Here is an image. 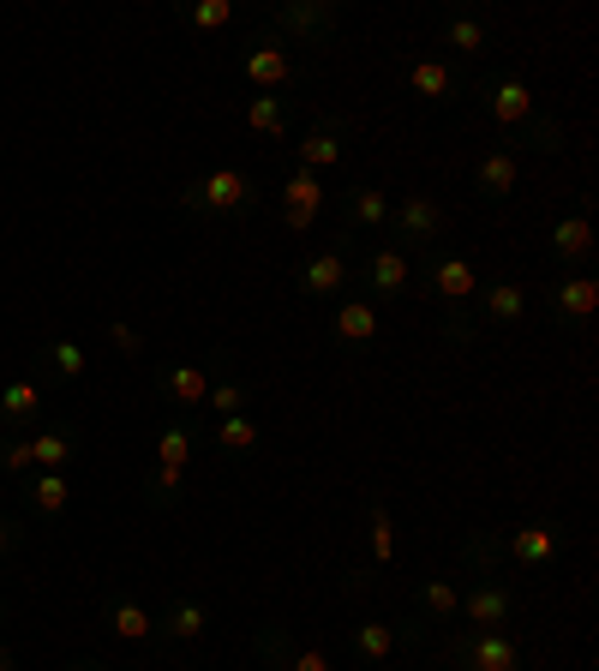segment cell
<instances>
[{
    "label": "cell",
    "instance_id": "cell-1",
    "mask_svg": "<svg viewBox=\"0 0 599 671\" xmlns=\"http://www.w3.org/2000/svg\"><path fill=\"white\" fill-rule=\"evenodd\" d=\"M258 198H264V192L240 169H210V174L181 186V210H193V216H252Z\"/></svg>",
    "mask_w": 599,
    "mask_h": 671
},
{
    "label": "cell",
    "instance_id": "cell-2",
    "mask_svg": "<svg viewBox=\"0 0 599 671\" xmlns=\"http://www.w3.org/2000/svg\"><path fill=\"white\" fill-rule=\"evenodd\" d=\"M336 24H342L336 0H282V7H270L264 31L282 36L288 48H324L336 36Z\"/></svg>",
    "mask_w": 599,
    "mask_h": 671
},
{
    "label": "cell",
    "instance_id": "cell-3",
    "mask_svg": "<svg viewBox=\"0 0 599 671\" xmlns=\"http://www.w3.org/2000/svg\"><path fill=\"white\" fill-rule=\"evenodd\" d=\"M353 288V235L318 246L294 264V294L300 300H342Z\"/></svg>",
    "mask_w": 599,
    "mask_h": 671
},
{
    "label": "cell",
    "instance_id": "cell-4",
    "mask_svg": "<svg viewBox=\"0 0 599 671\" xmlns=\"http://www.w3.org/2000/svg\"><path fill=\"white\" fill-rule=\"evenodd\" d=\"M444 228H449V216H444V204L432 198V192H407L402 204H390V228H384V240L396 246V252H426V246H438L444 240Z\"/></svg>",
    "mask_w": 599,
    "mask_h": 671
},
{
    "label": "cell",
    "instance_id": "cell-5",
    "mask_svg": "<svg viewBox=\"0 0 599 671\" xmlns=\"http://www.w3.org/2000/svg\"><path fill=\"white\" fill-rule=\"evenodd\" d=\"M449 671H522V648L510 629H456L444 641Z\"/></svg>",
    "mask_w": 599,
    "mask_h": 671
},
{
    "label": "cell",
    "instance_id": "cell-6",
    "mask_svg": "<svg viewBox=\"0 0 599 671\" xmlns=\"http://www.w3.org/2000/svg\"><path fill=\"white\" fill-rule=\"evenodd\" d=\"M353 282L366 288V300H372V306H390V300H402L407 288H414V258L396 252L390 240H378V246H366V252H360Z\"/></svg>",
    "mask_w": 599,
    "mask_h": 671
},
{
    "label": "cell",
    "instance_id": "cell-7",
    "mask_svg": "<svg viewBox=\"0 0 599 671\" xmlns=\"http://www.w3.org/2000/svg\"><path fill=\"white\" fill-rule=\"evenodd\" d=\"M515 612H522L515 582L503 570H492V575H480L473 587H461V612H456V618L468 624V629H510Z\"/></svg>",
    "mask_w": 599,
    "mask_h": 671
},
{
    "label": "cell",
    "instance_id": "cell-8",
    "mask_svg": "<svg viewBox=\"0 0 599 671\" xmlns=\"http://www.w3.org/2000/svg\"><path fill=\"white\" fill-rule=\"evenodd\" d=\"M473 96H480V102H486V115H492L498 127L510 132V139H515V132H522L527 120L540 115L534 90H527V85H522V78H515V73H492V78H473Z\"/></svg>",
    "mask_w": 599,
    "mask_h": 671
},
{
    "label": "cell",
    "instance_id": "cell-9",
    "mask_svg": "<svg viewBox=\"0 0 599 671\" xmlns=\"http://www.w3.org/2000/svg\"><path fill=\"white\" fill-rule=\"evenodd\" d=\"M414 277L438 288L444 306H468V300L480 294V270H473L468 258H456V252H438V246H426V252H420Z\"/></svg>",
    "mask_w": 599,
    "mask_h": 671
},
{
    "label": "cell",
    "instance_id": "cell-10",
    "mask_svg": "<svg viewBox=\"0 0 599 671\" xmlns=\"http://www.w3.org/2000/svg\"><path fill=\"white\" fill-rule=\"evenodd\" d=\"M247 78H252V90H264V96H282L300 78V61H294V48L282 43V36H270V31H258L252 36V48H247Z\"/></svg>",
    "mask_w": 599,
    "mask_h": 671
},
{
    "label": "cell",
    "instance_id": "cell-11",
    "mask_svg": "<svg viewBox=\"0 0 599 671\" xmlns=\"http://www.w3.org/2000/svg\"><path fill=\"white\" fill-rule=\"evenodd\" d=\"M407 90H414L420 102H438V108H449V102H461V96H473V78L461 73V66L438 61V54H420V61L407 66Z\"/></svg>",
    "mask_w": 599,
    "mask_h": 671
},
{
    "label": "cell",
    "instance_id": "cell-12",
    "mask_svg": "<svg viewBox=\"0 0 599 671\" xmlns=\"http://www.w3.org/2000/svg\"><path fill=\"white\" fill-rule=\"evenodd\" d=\"M557 545H564V528H557V522L510 528V533H498V564H527V570H540V564H552V558H557Z\"/></svg>",
    "mask_w": 599,
    "mask_h": 671
},
{
    "label": "cell",
    "instance_id": "cell-13",
    "mask_svg": "<svg viewBox=\"0 0 599 671\" xmlns=\"http://www.w3.org/2000/svg\"><path fill=\"white\" fill-rule=\"evenodd\" d=\"M599 312V282L593 277H557L546 282V318L552 324H588Z\"/></svg>",
    "mask_w": 599,
    "mask_h": 671
},
{
    "label": "cell",
    "instance_id": "cell-14",
    "mask_svg": "<svg viewBox=\"0 0 599 671\" xmlns=\"http://www.w3.org/2000/svg\"><path fill=\"white\" fill-rule=\"evenodd\" d=\"M330 336H336V348H348V354L372 348L378 342V306L366 294H342L330 312Z\"/></svg>",
    "mask_w": 599,
    "mask_h": 671
},
{
    "label": "cell",
    "instance_id": "cell-15",
    "mask_svg": "<svg viewBox=\"0 0 599 671\" xmlns=\"http://www.w3.org/2000/svg\"><path fill=\"white\" fill-rule=\"evenodd\" d=\"M342 235H384L390 228V192L384 186H372V181H360V186H348L342 192Z\"/></svg>",
    "mask_w": 599,
    "mask_h": 671
},
{
    "label": "cell",
    "instance_id": "cell-16",
    "mask_svg": "<svg viewBox=\"0 0 599 671\" xmlns=\"http://www.w3.org/2000/svg\"><path fill=\"white\" fill-rule=\"evenodd\" d=\"M515 181H522V150H510V144L486 150L480 169H473V192H480L486 204H503L515 192Z\"/></svg>",
    "mask_w": 599,
    "mask_h": 671
},
{
    "label": "cell",
    "instance_id": "cell-17",
    "mask_svg": "<svg viewBox=\"0 0 599 671\" xmlns=\"http://www.w3.org/2000/svg\"><path fill=\"white\" fill-rule=\"evenodd\" d=\"M420 629L426 624H390V618H366V624H353V653L360 660H390V653L402 648V641H420Z\"/></svg>",
    "mask_w": 599,
    "mask_h": 671
},
{
    "label": "cell",
    "instance_id": "cell-18",
    "mask_svg": "<svg viewBox=\"0 0 599 671\" xmlns=\"http://www.w3.org/2000/svg\"><path fill=\"white\" fill-rule=\"evenodd\" d=\"M336 162H342V120H318V127H312L306 139L294 144V169H306V174H330Z\"/></svg>",
    "mask_w": 599,
    "mask_h": 671
},
{
    "label": "cell",
    "instance_id": "cell-19",
    "mask_svg": "<svg viewBox=\"0 0 599 671\" xmlns=\"http://www.w3.org/2000/svg\"><path fill=\"white\" fill-rule=\"evenodd\" d=\"M324 198H330L324 174L288 169V174L276 181V210H288V216H324Z\"/></svg>",
    "mask_w": 599,
    "mask_h": 671
},
{
    "label": "cell",
    "instance_id": "cell-20",
    "mask_svg": "<svg viewBox=\"0 0 599 671\" xmlns=\"http://www.w3.org/2000/svg\"><path fill=\"white\" fill-rule=\"evenodd\" d=\"M588 252H593V223H588V198H581L569 216L552 223V258L557 264H581Z\"/></svg>",
    "mask_w": 599,
    "mask_h": 671
},
{
    "label": "cell",
    "instance_id": "cell-21",
    "mask_svg": "<svg viewBox=\"0 0 599 671\" xmlns=\"http://www.w3.org/2000/svg\"><path fill=\"white\" fill-rule=\"evenodd\" d=\"M480 318L492 324V331H510V324H522L527 318V288H515V282H480Z\"/></svg>",
    "mask_w": 599,
    "mask_h": 671
},
{
    "label": "cell",
    "instance_id": "cell-22",
    "mask_svg": "<svg viewBox=\"0 0 599 671\" xmlns=\"http://www.w3.org/2000/svg\"><path fill=\"white\" fill-rule=\"evenodd\" d=\"M438 43L449 54H461V61H473V54L492 48V31H486V19H473V12H449V19L438 24Z\"/></svg>",
    "mask_w": 599,
    "mask_h": 671
},
{
    "label": "cell",
    "instance_id": "cell-23",
    "mask_svg": "<svg viewBox=\"0 0 599 671\" xmlns=\"http://www.w3.org/2000/svg\"><path fill=\"white\" fill-rule=\"evenodd\" d=\"M461 612V587L449 575H426V587L414 594V618L420 624H456Z\"/></svg>",
    "mask_w": 599,
    "mask_h": 671
},
{
    "label": "cell",
    "instance_id": "cell-24",
    "mask_svg": "<svg viewBox=\"0 0 599 671\" xmlns=\"http://www.w3.org/2000/svg\"><path fill=\"white\" fill-rule=\"evenodd\" d=\"M162 396L181 402V408H198L204 396H210V372H204V366H168V372H162Z\"/></svg>",
    "mask_w": 599,
    "mask_h": 671
},
{
    "label": "cell",
    "instance_id": "cell-25",
    "mask_svg": "<svg viewBox=\"0 0 599 671\" xmlns=\"http://www.w3.org/2000/svg\"><path fill=\"white\" fill-rule=\"evenodd\" d=\"M247 127L258 132V139H288V102H282V96H264L258 90L252 102H247Z\"/></svg>",
    "mask_w": 599,
    "mask_h": 671
},
{
    "label": "cell",
    "instance_id": "cell-26",
    "mask_svg": "<svg viewBox=\"0 0 599 671\" xmlns=\"http://www.w3.org/2000/svg\"><path fill=\"white\" fill-rule=\"evenodd\" d=\"M204 624H210L204 599H174V606H168V618H162L156 629L174 641V648H181V641H198V636H204Z\"/></svg>",
    "mask_w": 599,
    "mask_h": 671
},
{
    "label": "cell",
    "instance_id": "cell-27",
    "mask_svg": "<svg viewBox=\"0 0 599 671\" xmlns=\"http://www.w3.org/2000/svg\"><path fill=\"white\" fill-rule=\"evenodd\" d=\"M36 408H43V383L36 378H19L0 390V420L7 426H24V420H36Z\"/></svg>",
    "mask_w": 599,
    "mask_h": 671
},
{
    "label": "cell",
    "instance_id": "cell-28",
    "mask_svg": "<svg viewBox=\"0 0 599 671\" xmlns=\"http://www.w3.org/2000/svg\"><path fill=\"white\" fill-rule=\"evenodd\" d=\"M108 629H115L120 641H144V636H156V618H150L139 599H115V606H108Z\"/></svg>",
    "mask_w": 599,
    "mask_h": 671
},
{
    "label": "cell",
    "instance_id": "cell-29",
    "mask_svg": "<svg viewBox=\"0 0 599 671\" xmlns=\"http://www.w3.org/2000/svg\"><path fill=\"white\" fill-rule=\"evenodd\" d=\"M66 462H73V437H66L61 426L31 437V468H43V474H66Z\"/></svg>",
    "mask_w": 599,
    "mask_h": 671
},
{
    "label": "cell",
    "instance_id": "cell-30",
    "mask_svg": "<svg viewBox=\"0 0 599 671\" xmlns=\"http://www.w3.org/2000/svg\"><path fill=\"white\" fill-rule=\"evenodd\" d=\"M288 653H294L288 624H264V629H258V671H294Z\"/></svg>",
    "mask_w": 599,
    "mask_h": 671
},
{
    "label": "cell",
    "instance_id": "cell-31",
    "mask_svg": "<svg viewBox=\"0 0 599 671\" xmlns=\"http://www.w3.org/2000/svg\"><path fill=\"white\" fill-rule=\"evenodd\" d=\"M66 504H73V479L66 474H36L31 479V510L36 516H61Z\"/></svg>",
    "mask_w": 599,
    "mask_h": 671
},
{
    "label": "cell",
    "instance_id": "cell-32",
    "mask_svg": "<svg viewBox=\"0 0 599 671\" xmlns=\"http://www.w3.org/2000/svg\"><path fill=\"white\" fill-rule=\"evenodd\" d=\"M366 522H372V564L384 570L396 558V528H390V504L384 498H366Z\"/></svg>",
    "mask_w": 599,
    "mask_h": 671
},
{
    "label": "cell",
    "instance_id": "cell-33",
    "mask_svg": "<svg viewBox=\"0 0 599 671\" xmlns=\"http://www.w3.org/2000/svg\"><path fill=\"white\" fill-rule=\"evenodd\" d=\"M216 450H228V456H247V450L258 444V420L247 414H228V420H216Z\"/></svg>",
    "mask_w": 599,
    "mask_h": 671
},
{
    "label": "cell",
    "instance_id": "cell-34",
    "mask_svg": "<svg viewBox=\"0 0 599 671\" xmlns=\"http://www.w3.org/2000/svg\"><path fill=\"white\" fill-rule=\"evenodd\" d=\"M204 402L216 408V420H228V414H247V402H252V383L222 378V383H210V396H204Z\"/></svg>",
    "mask_w": 599,
    "mask_h": 671
},
{
    "label": "cell",
    "instance_id": "cell-35",
    "mask_svg": "<svg viewBox=\"0 0 599 671\" xmlns=\"http://www.w3.org/2000/svg\"><path fill=\"white\" fill-rule=\"evenodd\" d=\"M156 456L168 462V468H186V462H193V426H168L156 437Z\"/></svg>",
    "mask_w": 599,
    "mask_h": 671
},
{
    "label": "cell",
    "instance_id": "cell-36",
    "mask_svg": "<svg viewBox=\"0 0 599 671\" xmlns=\"http://www.w3.org/2000/svg\"><path fill=\"white\" fill-rule=\"evenodd\" d=\"M186 19H193L198 31H228V24H235V0H198Z\"/></svg>",
    "mask_w": 599,
    "mask_h": 671
},
{
    "label": "cell",
    "instance_id": "cell-37",
    "mask_svg": "<svg viewBox=\"0 0 599 671\" xmlns=\"http://www.w3.org/2000/svg\"><path fill=\"white\" fill-rule=\"evenodd\" d=\"M486 324L468 318V306H444V342H480Z\"/></svg>",
    "mask_w": 599,
    "mask_h": 671
},
{
    "label": "cell",
    "instance_id": "cell-38",
    "mask_svg": "<svg viewBox=\"0 0 599 671\" xmlns=\"http://www.w3.org/2000/svg\"><path fill=\"white\" fill-rule=\"evenodd\" d=\"M48 366H54V372H61V378H78V372H85V348H78V342H48Z\"/></svg>",
    "mask_w": 599,
    "mask_h": 671
},
{
    "label": "cell",
    "instance_id": "cell-39",
    "mask_svg": "<svg viewBox=\"0 0 599 671\" xmlns=\"http://www.w3.org/2000/svg\"><path fill=\"white\" fill-rule=\"evenodd\" d=\"M108 342H115V354H127V360H139V354H144V336L132 331L127 318H115V324H108Z\"/></svg>",
    "mask_w": 599,
    "mask_h": 671
},
{
    "label": "cell",
    "instance_id": "cell-40",
    "mask_svg": "<svg viewBox=\"0 0 599 671\" xmlns=\"http://www.w3.org/2000/svg\"><path fill=\"white\" fill-rule=\"evenodd\" d=\"M181 474H186V468H168V462H156V474H150V498L168 504L174 491H181Z\"/></svg>",
    "mask_w": 599,
    "mask_h": 671
},
{
    "label": "cell",
    "instance_id": "cell-41",
    "mask_svg": "<svg viewBox=\"0 0 599 671\" xmlns=\"http://www.w3.org/2000/svg\"><path fill=\"white\" fill-rule=\"evenodd\" d=\"M0 468H31V437H12V444H0Z\"/></svg>",
    "mask_w": 599,
    "mask_h": 671
},
{
    "label": "cell",
    "instance_id": "cell-42",
    "mask_svg": "<svg viewBox=\"0 0 599 671\" xmlns=\"http://www.w3.org/2000/svg\"><path fill=\"white\" fill-rule=\"evenodd\" d=\"M288 665H294V671H336L324 648H294V653H288Z\"/></svg>",
    "mask_w": 599,
    "mask_h": 671
},
{
    "label": "cell",
    "instance_id": "cell-43",
    "mask_svg": "<svg viewBox=\"0 0 599 671\" xmlns=\"http://www.w3.org/2000/svg\"><path fill=\"white\" fill-rule=\"evenodd\" d=\"M7 540H12V528H7V522H0V552H7Z\"/></svg>",
    "mask_w": 599,
    "mask_h": 671
},
{
    "label": "cell",
    "instance_id": "cell-44",
    "mask_svg": "<svg viewBox=\"0 0 599 671\" xmlns=\"http://www.w3.org/2000/svg\"><path fill=\"white\" fill-rule=\"evenodd\" d=\"M66 671H102V665H66Z\"/></svg>",
    "mask_w": 599,
    "mask_h": 671
},
{
    "label": "cell",
    "instance_id": "cell-45",
    "mask_svg": "<svg viewBox=\"0 0 599 671\" xmlns=\"http://www.w3.org/2000/svg\"><path fill=\"white\" fill-rule=\"evenodd\" d=\"M0 671H12V660H7V653H0Z\"/></svg>",
    "mask_w": 599,
    "mask_h": 671
}]
</instances>
